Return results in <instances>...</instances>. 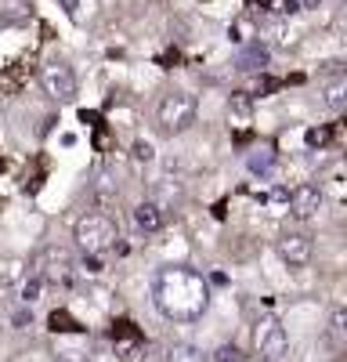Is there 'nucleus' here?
Masks as SVG:
<instances>
[{"label": "nucleus", "instance_id": "obj_27", "mask_svg": "<svg viewBox=\"0 0 347 362\" xmlns=\"http://www.w3.org/2000/svg\"><path fill=\"white\" fill-rule=\"evenodd\" d=\"M333 326L340 329V334H347V308H336L333 312Z\"/></svg>", "mask_w": 347, "mask_h": 362}, {"label": "nucleus", "instance_id": "obj_26", "mask_svg": "<svg viewBox=\"0 0 347 362\" xmlns=\"http://www.w3.org/2000/svg\"><path fill=\"white\" fill-rule=\"evenodd\" d=\"M156 153H152V145L149 141H134V160H145V163H149Z\"/></svg>", "mask_w": 347, "mask_h": 362}, {"label": "nucleus", "instance_id": "obj_24", "mask_svg": "<svg viewBox=\"0 0 347 362\" xmlns=\"http://www.w3.org/2000/svg\"><path fill=\"white\" fill-rule=\"evenodd\" d=\"M210 362H239V348H236V344H221V348L210 355Z\"/></svg>", "mask_w": 347, "mask_h": 362}, {"label": "nucleus", "instance_id": "obj_19", "mask_svg": "<svg viewBox=\"0 0 347 362\" xmlns=\"http://www.w3.org/2000/svg\"><path fill=\"white\" fill-rule=\"evenodd\" d=\"M138 337H141V329H138L130 319H120V322L112 326V341H116V344H120V341H138Z\"/></svg>", "mask_w": 347, "mask_h": 362}, {"label": "nucleus", "instance_id": "obj_25", "mask_svg": "<svg viewBox=\"0 0 347 362\" xmlns=\"http://www.w3.org/2000/svg\"><path fill=\"white\" fill-rule=\"evenodd\" d=\"M95 192H98L102 199L116 196V185H112V177H109V174H102V177H98V185H95Z\"/></svg>", "mask_w": 347, "mask_h": 362}, {"label": "nucleus", "instance_id": "obj_15", "mask_svg": "<svg viewBox=\"0 0 347 362\" xmlns=\"http://www.w3.org/2000/svg\"><path fill=\"white\" fill-rule=\"evenodd\" d=\"M207 355H202L195 344H188V341H178V344H170V351H166V362H202Z\"/></svg>", "mask_w": 347, "mask_h": 362}, {"label": "nucleus", "instance_id": "obj_3", "mask_svg": "<svg viewBox=\"0 0 347 362\" xmlns=\"http://www.w3.org/2000/svg\"><path fill=\"white\" fill-rule=\"evenodd\" d=\"M195 112H199L195 95H188V90H170V95H163L156 116H159V127L166 134H181L195 124Z\"/></svg>", "mask_w": 347, "mask_h": 362}, {"label": "nucleus", "instance_id": "obj_28", "mask_svg": "<svg viewBox=\"0 0 347 362\" xmlns=\"http://www.w3.org/2000/svg\"><path fill=\"white\" fill-rule=\"evenodd\" d=\"M275 87H279V80H272V76L260 80V90H264V95H268V90H275Z\"/></svg>", "mask_w": 347, "mask_h": 362}, {"label": "nucleus", "instance_id": "obj_8", "mask_svg": "<svg viewBox=\"0 0 347 362\" xmlns=\"http://www.w3.org/2000/svg\"><path fill=\"white\" fill-rule=\"evenodd\" d=\"M289 214H293L297 221H308L315 218L318 210H322V189L318 185H297L293 192H289Z\"/></svg>", "mask_w": 347, "mask_h": 362}, {"label": "nucleus", "instance_id": "obj_14", "mask_svg": "<svg viewBox=\"0 0 347 362\" xmlns=\"http://www.w3.org/2000/svg\"><path fill=\"white\" fill-rule=\"evenodd\" d=\"M253 37H257V25H253V18H246V15L228 25V40H231V44H239V47L250 44Z\"/></svg>", "mask_w": 347, "mask_h": 362}, {"label": "nucleus", "instance_id": "obj_20", "mask_svg": "<svg viewBox=\"0 0 347 362\" xmlns=\"http://www.w3.org/2000/svg\"><path fill=\"white\" fill-rule=\"evenodd\" d=\"M272 163H275V153H272V148H257V156H250V170H253V174H268Z\"/></svg>", "mask_w": 347, "mask_h": 362}, {"label": "nucleus", "instance_id": "obj_18", "mask_svg": "<svg viewBox=\"0 0 347 362\" xmlns=\"http://www.w3.org/2000/svg\"><path fill=\"white\" fill-rule=\"evenodd\" d=\"M116 355H120L123 362H145L149 355H145V337H138V341H120L116 344Z\"/></svg>", "mask_w": 347, "mask_h": 362}, {"label": "nucleus", "instance_id": "obj_7", "mask_svg": "<svg viewBox=\"0 0 347 362\" xmlns=\"http://www.w3.org/2000/svg\"><path fill=\"white\" fill-rule=\"evenodd\" d=\"M37 264H40L37 276H44L47 283H69V279H73V257H69L62 247H47Z\"/></svg>", "mask_w": 347, "mask_h": 362}, {"label": "nucleus", "instance_id": "obj_10", "mask_svg": "<svg viewBox=\"0 0 347 362\" xmlns=\"http://www.w3.org/2000/svg\"><path fill=\"white\" fill-rule=\"evenodd\" d=\"M268 47L260 44V40H250V44H243V51H239V58H236V69H243V73H257V69H264L268 66Z\"/></svg>", "mask_w": 347, "mask_h": 362}, {"label": "nucleus", "instance_id": "obj_12", "mask_svg": "<svg viewBox=\"0 0 347 362\" xmlns=\"http://www.w3.org/2000/svg\"><path fill=\"white\" fill-rule=\"evenodd\" d=\"M322 105L333 109V112H347V73L322 87Z\"/></svg>", "mask_w": 347, "mask_h": 362}, {"label": "nucleus", "instance_id": "obj_29", "mask_svg": "<svg viewBox=\"0 0 347 362\" xmlns=\"http://www.w3.org/2000/svg\"><path fill=\"white\" fill-rule=\"evenodd\" d=\"M62 4H66V11H69V15H76V0H62Z\"/></svg>", "mask_w": 347, "mask_h": 362}, {"label": "nucleus", "instance_id": "obj_22", "mask_svg": "<svg viewBox=\"0 0 347 362\" xmlns=\"http://www.w3.org/2000/svg\"><path fill=\"white\" fill-rule=\"evenodd\" d=\"M228 112H231V119H239V124H250V102L246 98H231Z\"/></svg>", "mask_w": 347, "mask_h": 362}, {"label": "nucleus", "instance_id": "obj_31", "mask_svg": "<svg viewBox=\"0 0 347 362\" xmlns=\"http://www.w3.org/2000/svg\"><path fill=\"white\" fill-rule=\"evenodd\" d=\"M343 29H347V15H343Z\"/></svg>", "mask_w": 347, "mask_h": 362}, {"label": "nucleus", "instance_id": "obj_23", "mask_svg": "<svg viewBox=\"0 0 347 362\" xmlns=\"http://www.w3.org/2000/svg\"><path fill=\"white\" fill-rule=\"evenodd\" d=\"M329 138H333V131H329V127H311V131H308V145H311V148L329 145Z\"/></svg>", "mask_w": 347, "mask_h": 362}, {"label": "nucleus", "instance_id": "obj_2", "mask_svg": "<svg viewBox=\"0 0 347 362\" xmlns=\"http://www.w3.org/2000/svg\"><path fill=\"white\" fill-rule=\"evenodd\" d=\"M73 235H76L80 250H87L91 257L105 254L109 247H116V239H120V232H116L112 218H105V214H83V218L76 221Z\"/></svg>", "mask_w": 347, "mask_h": 362}, {"label": "nucleus", "instance_id": "obj_13", "mask_svg": "<svg viewBox=\"0 0 347 362\" xmlns=\"http://www.w3.org/2000/svg\"><path fill=\"white\" fill-rule=\"evenodd\" d=\"M152 192H156L152 199H156L159 206H174V203H178V199L185 196V189L178 185V181H170V177H159L156 185H152Z\"/></svg>", "mask_w": 347, "mask_h": 362}, {"label": "nucleus", "instance_id": "obj_17", "mask_svg": "<svg viewBox=\"0 0 347 362\" xmlns=\"http://www.w3.org/2000/svg\"><path fill=\"white\" fill-rule=\"evenodd\" d=\"M51 329H54V334H83V326L69 315V312H62V308H58V312H51Z\"/></svg>", "mask_w": 347, "mask_h": 362}, {"label": "nucleus", "instance_id": "obj_6", "mask_svg": "<svg viewBox=\"0 0 347 362\" xmlns=\"http://www.w3.org/2000/svg\"><path fill=\"white\" fill-rule=\"evenodd\" d=\"M275 250H279V257H282L289 268H304V264L311 261V254H315L308 232H282V235L275 239Z\"/></svg>", "mask_w": 347, "mask_h": 362}, {"label": "nucleus", "instance_id": "obj_30", "mask_svg": "<svg viewBox=\"0 0 347 362\" xmlns=\"http://www.w3.org/2000/svg\"><path fill=\"white\" fill-rule=\"evenodd\" d=\"M300 4H304V8H311V11H315V8H318V4H322V0H300Z\"/></svg>", "mask_w": 347, "mask_h": 362}, {"label": "nucleus", "instance_id": "obj_16", "mask_svg": "<svg viewBox=\"0 0 347 362\" xmlns=\"http://www.w3.org/2000/svg\"><path fill=\"white\" fill-rule=\"evenodd\" d=\"M29 4L25 0H0V22H25Z\"/></svg>", "mask_w": 347, "mask_h": 362}, {"label": "nucleus", "instance_id": "obj_5", "mask_svg": "<svg viewBox=\"0 0 347 362\" xmlns=\"http://www.w3.org/2000/svg\"><path fill=\"white\" fill-rule=\"evenodd\" d=\"M40 83L54 102H73L76 98V76L66 62H44L40 66Z\"/></svg>", "mask_w": 347, "mask_h": 362}, {"label": "nucleus", "instance_id": "obj_4", "mask_svg": "<svg viewBox=\"0 0 347 362\" xmlns=\"http://www.w3.org/2000/svg\"><path fill=\"white\" fill-rule=\"evenodd\" d=\"M253 344H257V355L264 358V362H282L286 358V348H289L286 326L279 319H260L257 329H253Z\"/></svg>", "mask_w": 347, "mask_h": 362}, {"label": "nucleus", "instance_id": "obj_21", "mask_svg": "<svg viewBox=\"0 0 347 362\" xmlns=\"http://www.w3.org/2000/svg\"><path fill=\"white\" fill-rule=\"evenodd\" d=\"M40 290H44V276H29V279L22 283V300H25V305H37Z\"/></svg>", "mask_w": 347, "mask_h": 362}, {"label": "nucleus", "instance_id": "obj_1", "mask_svg": "<svg viewBox=\"0 0 347 362\" xmlns=\"http://www.w3.org/2000/svg\"><path fill=\"white\" fill-rule=\"evenodd\" d=\"M152 290V305L163 319L170 322H195L202 319V312L210 308V286L199 272L185 268V264H166L156 268V276L149 283Z\"/></svg>", "mask_w": 347, "mask_h": 362}, {"label": "nucleus", "instance_id": "obj_11", "mask_svg": "<svg viewBox=\"0 0 347 362\" xmlns=\"http://www.w3.org/2000/svg\"><path fill=\"white\" fill-rule=\"evenodd\" d=\"M54 362H95V355H91V344L76 334L73 341H58L54 344Z\"/></svg>", "mask_w": 347, "mask_h": 362}, {"label": "nucleus", "instance_id": "obj_9", "mask_svg": "<svg viewBox=\"0 0 347 362\" xmlns=\"http://www.w3.org/2000/svg\"><path fill=\"white\" fill-rule=\"evenodd\" d=\"M163 206L156 203V199H145V203H138L134 206V225L145 232V235H152V232H159L163 228Z\"/></svg>", "mask_w": 347, "mask_h": 362}]
</instances>
